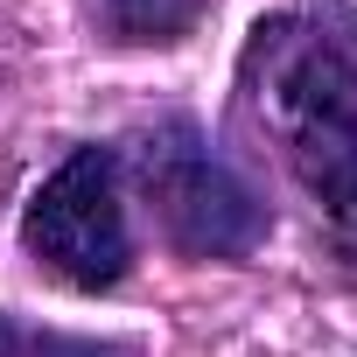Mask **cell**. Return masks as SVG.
Instances as JSON below:
<instances>
[{"instance_id":"obj_1","label":"cell","mask_w":357,"mask_h":357,"mask_svg":"<svg viewBox=\"0 0 357 357\" xmlns=\"http://www.w3.org/2000/svg\"><path fill=\"white\" fill-rule=\"evenodd\" d=\"M238 105L357 273V15L343 0H294L266 15L238 56Z\"/></svg>"},{"instance_id":"obj_2","label":"cell","mask_w":357,"mask_h":357,"mask_svg":"<svg viewBox=\"0 0 357 357\" xmlns=\"http://www.w3.org/2000/svg\"><path fill=\"white\" fill-rule=\"evenodd\" d=\"M140 190L161 238L183 259H245L266 238V204L211 147L197 119H161L140 140Z\"/></svg>"},{"instance_id":"obj_3","label":"cell","mask_w":357,"mask_h":357,"mask_svg":"<svg viewBox=\"0 0 357 357\" xmlns=\"http://www.w3.org/2000/svg\"><path fill=\"white\" fill-rule=\"evenodd\" d=\"M29 252L84 294H105L133 266V225H126V190H119V154L112 147H77L50 183L36 190L22 218Z\"/></svg>"},{"instance_id":"obj_4","label":"cell","mask_w":357,"mask_h":357,"mask_svg":"<svg viewBox=\"0 0 357 357\" xmlns=\"http://www.w3.org/2000/svg\"><path fill=\"white\" fill-rule=\"evenodd\" d=\"M204 8L211 0H105V15L126 43H175V36L197 29Z\"/></svg>"},{"instance_id":"obj_5","label":"cell","mask_w":357,"mask_h":357,"mask_svg":"<svg viewBox=\"0 0 357 357\" xmlns=\"http://www.w3.org/2000/svg\"><path fill=\"white\" fill-rule=\"evenodd\" d=\"M0 357H126L119 343H91V336H56V329H29L15 315H0Z\"/></svg>"}]
</instances>
